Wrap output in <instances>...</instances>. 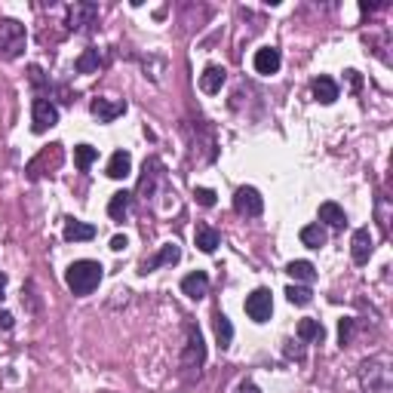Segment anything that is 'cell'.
Segmentation results:
<instances>
[{"label":"cell","mask_w":393,"mask_h":393,"mask_svg":"<svg viewBox=\"0 0 393 393\" xmlns=\"http://www.w3.org/2000/svg\"><path fill=\"white\" fill-rule=\"evenodd\" d=\"M298 338L301 341H323L326 338V329L320 320H301L298 323Z\"/></svg>","instance_id":"obj_26"},{"label":"cell","mask_w":393,"mask_h":393,"mask_svg":"<svg viewBox=\"0 0 393 393\" xmlns=\"http://www.w3.org/2000/svg\"><path fill=\"white\" fill-rule=\"evenodd\" d=\"M28 80L34 83L37 89H44L46 86V77H44V68H40V65H28Z\"/></svg>","instance_id":"obj_31"},{"label":"cell","mask_w":393,"mask_h":393,"mask_svg":"<svg viewBox=\"0 0 393 393\" xmlns=\"http://www.w3.org/2000/svg\"><path fill=\"white\" fill-rule=\"evenodd\" d=\"M212 329H215V341H219V347L228 350L231 341H233V326H231V320H228V316H224L221 311L212 316Z\"/></svg>","instance_id":"obj_22"},{"label":"cell","mask_w":393,"mask_h":393,"mask_svg":"<svg viewBox=\"0 0 393 393\" xmlns=\"http://www.w3.org/2000/svg\"><path fill=\"white\" fill-rule=\"evenodd\" d=\"M286 273L295 283H301V286H311V283L316 280V271H314L311 262H289L286 264Z\"/></svg>","instance_id":"obj_24"},{"label":"cell","mask_w":393,"mask_h":393,"mask_svg":"<svg viewBox=\"0 0 393 393\" xmlns=\"http://www.w3.org/2000/svg\"><path fill=\"white\" fill-rule=\"evenodd\" d=\"M237 393H262V390H258L252 381H243V384H240V387H237Z\"/></svg>","instance_id":"obj_34"},{"label":"cell","mask_w":393,"mask_h":393,"mask_svg":"<svg viewBox=\"0 0 393 393\" xmlns=\"http://www.w3.org/2000/svg\"><path fill=\"white\" fill-rule=\"evenodd\" d=\"M314 98L320 105H332L338 98V83L332 77H316L314 80Z\"/></svg>","instance_id":"obj_18"},{"label":"cell","mask_w":393,"mask_h":393,"mask_svg":"<svg viewBox=\"0 0 393 393\" xmlns=\"http://www.w3.org/2000/svg\"><path fill=\"white\" fill-rule=\"evenodd\" d=\"M160 160H154V157H150V160H145V175H141V181H138V194L141 197H148V194H154V181L160 179Z\"/></svg>","instance_id":"obj_23"},{"label":"cell","mask_w":393,"mask_h":393,"mask_svg":"<svg viewBox=\"0 0 393 393\" xmlns=\"http://www.w3.org/2000/svg\"><path fill=\"white\" fill-rule=\"evenodd\" d=\"M89 111H93L98 123H114L117 117L127 114V102H120V98H93Z\"/></svg>","instance_id":"obj_9"},{"label":"cell","mask_w":393,"mask_h":393,"mask_svg":"<svg viewBox=\"0 0 393 393\" xmlns=\"http://www.w3.org/2000/svg\"><path fill=\"white\" fill-rule=\"evenodd\" d=\"M4 289H6V273L0 271V298H4Z\"/></svg>","instance_id":"obj_35"},{"label":"cell","mask_w":393,"mask_h":393,"mask_svg":"<svg viewBox=\"0 0 393 393\" xmlns=\"http://www.w3.org/2000/svg\"><path fill=\"white\" fill-rule=\"evenodd\" d=\"M320 221L329 224V228H344V224H347V215H344V209H341L338 203L326 200V203H320Z\"/></svg>","instance_id":"obj_19"},{"label":"cell","mask_w":393,"mask_h":393,"mask_svg":"<svg viewBox=\"0 0 393 393\" xmlns=\"http://www.w3.org/2000/svg\"><path fill=\"white\" fill-rule=\"evenodd\" d=\"M206 363V344L200 329H188V341H185V356H181V366L185 369H200Z\"/></svg>","instance_id":"obj_8"},{"label":"cell","mask_w":393,"mask_h":393,"mask_svg":"<svg viewBox=\"0 0 393 393\" xmlns=\"http://www.w3.org/2000/svg\"><path fill=\"white\" fill-rule=\"evenodd\" d=\"M233 209H237L240 215H249V219H255V215L264 212V197L258 194L252 185L237 188V194H233Z\"/></svg>","instance_id":"obj_6"},{"label":"cell","mask_w":393,"mask_h":393,"mask_svg":"<svg viewBox=\"0 0 393 393\" xmlns=\"http://www.w3.org/2000/svg\"><path fill=\"white\" fill-rule=\"evenodd\" d=\"M105 277V267L98 262H89V258H80V262H74L68 271H65V283H68V289L74 295H93L98 289V283Z\"/></svg>","instance_id":"obj_1"},{"label":"cell","mask_w":393,"mask_h":393,"mask_svg":"<svg viewBox=\"0 0 393 393\" xmlns=\"http://www.w3.org/2000/svg\"><path fill=\"white\" fill-rule=\"evenodd\" d=\"M10 329H13V314L0 311V332H10Z\"/></svg>","instance_id":"obj_32"},{"label":"cell","mask_w":393,"mask_h":393,"mask_svg":"<svg viewBox=\"0 0 393 393\" xmlns=\"http://www.w3.org/2000/svg\"><path fill=\"white\" fill-rule=\"evenodd\" d=\"M350 338H354V320H350V316H344V320L338 323V341H341V347L350 344Z\"/></svg>","instance_id":"obj_29"},{"label":"cell","mask_w":393,"mask_h":393,"mask_svg":"<svg viewBox=\"0 0 393 393\" xmlns=\"http://www.w3.org/2000/svg\"><path fill=\"white\" fill-rule=\"evenodd\" d=\"M326 240H329V233H326V228L320 221H316V224H304V228H301V243H304L307 249H323Z\"/></svg>","instance_id":"obj_21"},{"label":"cell","mask_w":393,"mask_h":393,"mask_svg":"<svg viewBox=\"0 0 393 393\" xmlns=\"http://www.w3.org/2000/svg\"><path fill=\"white\" fill-rule=\"evenodd\" d=\"M252 65H255V71H258V74H264V77H271V74H277V71H280V65H283V56H280V49H277V46H262V49H258V53H255Z\"/></svg>","instance_id":"obj_12"},{"label":"cell","mask_w":393,"mask_h":393,"mask_svg":"<svg viewBox=\"0 0 393 393\" xmlns=\"http://www.w3.org/2000/svg\"><path fill=\"white\" fill-rule=\"evenodd\" d=\"M181 262V249L175 246V243H166L160 252H154L150 258H145L138 267V273H150V271H157V267H166V264H179Z\"/></svg>","instance_id":"obj_10"},{"label":"cell","mask_w":393,"mask_h":393,"mask_svg":"<svg viewBox=\"0 0 393 393\" xmlns=\"http://www.w3.org/2000/svg\"><path fill=\"white\" fill-rule=\"evenodd\" d=\"M127 246H129V240H127V237H120V233H117V237L111 240V249H114V252H123Z\"/></svg>","instance_id":"obj_33"},{"label":"cell","mask_w":393,"mask_h":393,"mask_svg":"<svg viewBox=\"0 0 393 393\" xmlns=\"http://www.w3.org/2000/svg\"><path fill=\"white\" fill-rule=\"evenodd\" d=\"M194 243H197L200 252L212 255L215 249L221 246V233L215 231V228H209V224H197V231H194Z\"/></svg>","instance_id":"obj_14"},{"label":"cell","mask_w":393,"mask_h":393,"mask_svg":"<svg viewBox=\"0 0 393 393\" xmlns=\"http://www.w3.org/2000/svg\"><path fill=\"white\" fill-rule=\"evenodd\" d=\"M350 258H354V264H369V258H372V233H369V228H356L354 231V240H350Z\"/></svg>","instance_id":"obj_11"},{"label":"cell","mask_w":393,"mask_h":393,"mask_svg":"<svg viewBox=\"0 0 393 393\" xmlns=\"http://www.w3.org/2000/svg\"><path fill=\"white\" fill-rule=\"evenodd\" d=\"M25 44H28L25 25L15 19H0V58H6V62L19 58L25 53Z\"/></svg>","instance_id":"obj_2"},{"label":"cell","mask_w":393,"mask_h":393,"mask_svg":"<svg viewBox=\"0 0 393 393\" xmlns=\"http://www.w3.org/2000/svg\"><path fill=\"white\" fill-rule=\"evenodd\" d=\"M62 160H65V148L56 141V145H49V148L40 150L34 160L25 166V172H28L31 181H37V179H44V175H56L58 166H62Z\"/></svg>","instance_id":"obj_3"},{"label":"cell","mask_w":393,"mask_h":393,"mask_svg":"<svg viewBox=\"0 0 393 393\" xmlns=\"http://www.w3.org/2000/svg\"><path fill=\"white\" fill-rule=\"evenodd\" d=\"M62 237L68 240V243H86V240H93L96 237V228L93 224H86V221H65V231H62Z\"/></svg>","instance_id":"obj_17"},{"label":"cell","mask_w":393,"mask_h":393,"mask_svg":"<svg viewBox=\"0 0 393 393\" xmlns=\"http://www.w3.org/2000/svg\"><path fill=\"white\" fill-rule=\"evenodd\" d=\"M286 298L292 301V304H298V307H304V304H311V298H314V292L307 289V286H289L286 289Z\"/></svg>","instance_id":"obj_28"},{"label":"cell","mask_w":393,"mask_h":393,"mask_svg":"<svg viewBox=\"0 0 393 393\" xmlns=\"http://www.w3.org/2000/svg\"><path fill=\"white\" fill-rule=\"evenodd\" d=\"M108 175L111 179H129L132 175V154L129 150H117V154H111V160H108Z\"/></svg>","instance_id":"obj_16"},{"label":"cell","mask_w":393,"mask_h":393,"mask_svg":"<svg viewBox=\"0 0 393 393\" xmlns=\"http://www.w3.org/2000/svg\"><path fill=\"white\" fill-rule=\"evenodd\" d=\"M194 200L200 206H215V191H209V188H194Z\"/></svg>","instance_id":"obj_30"},{"label":"cell","mask_w":393,"mask_h":393,"mask_svg":"<svg viewBox=\"0 0 393 393\" xmlns=\"http://www.w3.org/2000/svg\"><path fill=\"white\" fill-rule=\"evenodd\" d=\"M96 157H98V150L93 145H77V148H74V163H77L80 172H86L89 166L96 163Z\"/></svg>","instance_id":"obj_27"},{"label":"cell","mask_w":393,"mask_h":393,"mask_svg":"<svg viewBox=\"0 0 393 393\" xmlns=\"http://www.w3.org/2000/svg\"><path fill=\"white\" fill-rule=\"evenodd\" d=\"M98 65H102V53H98L96 46H89V49H83V53L77 56L74 71L77 74H93V71H98Z\"/></svg>","instance_id":"obj_25"},{"label":"cell","mask_w":393,"mask_h":393,"mask_svg":"<svg viewBox=\"0 0 393 393\" xmlns=\"http://www.w3.org/2000/svg\"><path fill=\"white\" fill-rule=\"evenodd\" d=\"M58 123V108L49 102V98H44V96H37L34 98V105H31V129L37 132H46V129H53Z\"/></svg>","instance_id":"obj_4"},{"label":"cell","mask_w":393,"mask_h":393,"mask_svg":"<svg viewBox=\"0 0 393 393\" xmlns=\"http://www.w3.org/2000/svg\"><path fill=\"white\" fill-rule=\"evenodd\" d=\"M129 203H132V194L117 191V194H111V200H108V215H111L114 221H123L129 215Z\"/></svg>","instance_id":"obj_20"},{"label":"cell","mask_w":393,"mask_h":393,"mask_svg":"<svg viewBox=\"0 0 393 393\" xmlns=\"http://www.w3.org/2000/svg\"><path fill=\"white\" fill-rule=\"evenodd\" d=\"M181 292L191 298V301H200V298H206V292H209V277H206V271H194V273H188L185 280H181Z\"/></svg>","instance_id":"obj_13"},{"label":"cell","mask_w":393,"mask_h":393,"mask_svg":"<svg viewBox=\"0 0 393 393\" xmlns=\"http://www.w3.org/2000/svg\"><path fill=\"white\" fill-rule=\"evenodd\" d=\"M224 71L221 65H209V68L200 74V89H203L206 96H215V93H221V86H224Z\"/></svg>","instance_id":"obj_15"},{"label":"cell","mask_w":393,"mask_h":393,"mask_svg":"<svg viewBox=\"0 0 393 393\" xmlns=\"http://www.w3.org/2000/svg\"><path fill=\"white\" fill-rule=\"evenodd\" d=\"M98 25V6L89 4V0H80V4L68 6V28L71 31H93Z\"/></svg>","instance_id":"obj_5"},{"label":"cell","mask_w":393,"mask_h":393,"mask_svg":"<svg viewBox=\"0 0 393 393\" xmlns=\"http://www.w3.org/2000/svg\"><path fill=\"white\" fill-rule=\"evenodd\" d=\"M246 314H249V320H255V323H267V320H271V314H273L271 292H267V289H255L252 295L246 298Z\"/></svg>","instance_id":"obj_7"}]
</instances>
